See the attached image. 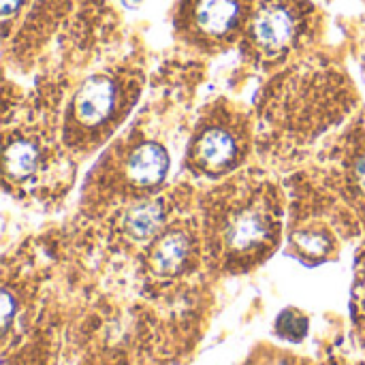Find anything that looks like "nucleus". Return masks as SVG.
<instances>
[{"mask_svg": "<svg viewBox=\"0 0 365 365\" xmlns=\"http://www.w3.org/2000/svg\"><path fill=\"white\" fill-rule=\"evenodd\" d=\"M113 101H115L113 83L105 77H92L77 92L75 98L77 118L86 124H98L111 113Z\"/></svg>", "mask_w": 365, "mask_h": 365, "instance_id": "nucleus-1", "label": "nucleus"}, {"mask_svg": "<svg viewBox=\"0 0 365 365\" xmlns=\"http://www.w3.org/2000/svg\"><path fill=\"white\" fill-rule=\"evenodd\" d=\"M169 169V154L160 143L148 141L139 145L128 160V178L141 186L158 184Z\"/></svg>", "mask_w": 365, "mask_h": 365, "instance_id": "nucleus-2", "label": "nucleus"}, {"mask_svg": "<svg viewBox=\"0 0 365 365\" xmlns=\"http://www.w3.org/2000/svg\"><path fill=\"white\" fill-rule=\"evenodd\" d=\"M255 36L261 45L278 49L295 34V19L284 6H265L255 19Z\"/></svg>", "mask_w": 365, "mask_h": 365, "instance_id": "nucleus-3", "label": "nucleus"}, {"mask_svg": "<svg viewBox=\"0 0 365 365\" xmlns=\"http://www.w3.org/2000/svg\"><path fill=\"white\" fill-rule=\"evenodd\" d=\"M240 15L237 0H201L197 4V21L212 34L227 32Z\"/></svg>", "mask_w": 365, "mask_h": 365, "instance_id": "nucleus-4", "label": "nucleus"}, {"mask_svg": "<svg viewBox=\"0 0 365 365\" xmlns=\"http://www.w3.org/2000/svg\"><path fill=\"white\" fill-rule=\"evenodd\" d=\"M163 220H165L163 205L158 201H143L130 207L124 225H126V233L133 240H148L154 233H158V229L163 227Z\"/></svg>", "mask_w": 365, "mask_h": 365, "instance_id": "nucleus-5", "label": "nucleus"}, {"mask_svg": "<svg viewBox=\"0 0 365 365\" xmlns=\"http://www.w3.org/2000/svg\"><path fill=\"white\" fill-rule=\"evenodd\" d=\"M265 237H267V222L259 212H244L231 222L227 231L229 244L237 250H248L261 244Z\"/></svg>", "mask_w": 365, "mask_h": 365, "instance_id": "nucleus-6", "label": "nucleus"}, {"mask_svg": "<svg viewBox=\"0 0 365 365\" xmlns=\"http://www.w3.org/2000/svg\"><path fill=\"white\" fill-rule=\"evenodd\" d=\"M188 257V237L184 233H169L158 242L152 255V267L160 276L175 274Z\"/></svg>", "mask_w": 365, "mask_h": 365, "instance_id": "nucleus-7", "label": "nucleus"}, {"mask_svg": "<svg viewBox=\"0 0 365 365\" xmlns=\"http://www.w3.org/2000/svg\"><path fill=\"white\" fill-rule=\"evenodd\" d=\"M235 156V141L229 133L220 128L207 130L199 141V158L210 167L229 165Z\"/></svg>", "mask_w": 365, "mask_h": 365, "instance_id": "nucleus-8", "label": "nucleus"}, {"mask_svg": "<svg viewBox=\"0 0 365 365\" xmlns=\"http://www.w3.org/2000/svg\"><path fill=\"white\" fill-rule=\"evenodd\" d=\"M36 148L28 141H13L4 152V167L13 178H26L36 169Z\"/></svg>", "mask_w": 365, "mask_h": 365, "instance_id": "nucleus-9", "label": "nucleus"}, {"mask_svg": "<svg viewBox=\"0 0 365 365\" xmlns=\"http://www.w3.org/2000/svg\"><path fill=\"white\" fill-rule=\"evenodd\" d=\"M308 329H310L308 319L297 310H284L276 319V331L291 342H302L308 336Z\"/></svg>", "mask_w": 365, "mask_h": 365, "instance_id": "nucleus-10", "label": "nucleus"}, {"mask_svg": "<svg viewBox=\"0 0 365 365\" xmlns=\"http://www.w3.org/2000/svg\"><path fill=\"white\" fill-rule=\"evenodd\" d=\"M295 240L308 255H323L327 250V240L319 233H299Z\"/></svg>", "mask_w": 365, "mask_h": 365, "instance_id": "nucleus-11", "label": "nucleus"}, {"mask_svg": "<svg viewBox=\"0 0 365 365\" xmlns=\"http://www.w3.org/2000/svg\"><path fill=\"white\" fill-rule=\"evenodd\" d=\"M11 317H13V299H11V295L4 291V293H2V327H4V329L9 327Z\"/></svg>", "mask_w": 365, "mask_h": 365, "instance_id": "nucleus-12", "label": "nucleus"}, {"mask_svg": "<svg viewBox=\"0 0 365 365\" xmlns=\"http://www.w3.org/2000/svg\"><path fill=\"white\" fill-rule=\"evenodd\" d=\"M19 2H21V0H0V11H2V15L9 17L13 11H17Z\"/></svg>", "mask_w": 365, "mask_h": 365, "instance_id": "nucleus-13", "label": "nucleus"}, {"mask_svg": "<svg viewBox=\"0 0 365 365\" xmlns=\"http://www.w3.org/2000/svg\"><path fill=\"white\" fill-rule=\"evenodd\" d=\"M357 180H359V186L365 190V158H361V163L357 165Z\"/></svg>", "mask_w": 365, "mask_h": 365, "instance_id": "nucleus-14", "label": "nucleus"}, {"mask_svg": "<svg viewBox=\"0 0 365 365\" xmlns=\"http://www.w3.org/2000/svg\"><path fill=\"white\" fill-rule=\"evenodd\" d=\"M122 2H124L126 6H135V4H137L139 0H122Z\"/></svg>", "mask_w": 365, "mask_h": 365, "instance_id": "nucleus-15", "label": "nucleus"}]
</instances>
